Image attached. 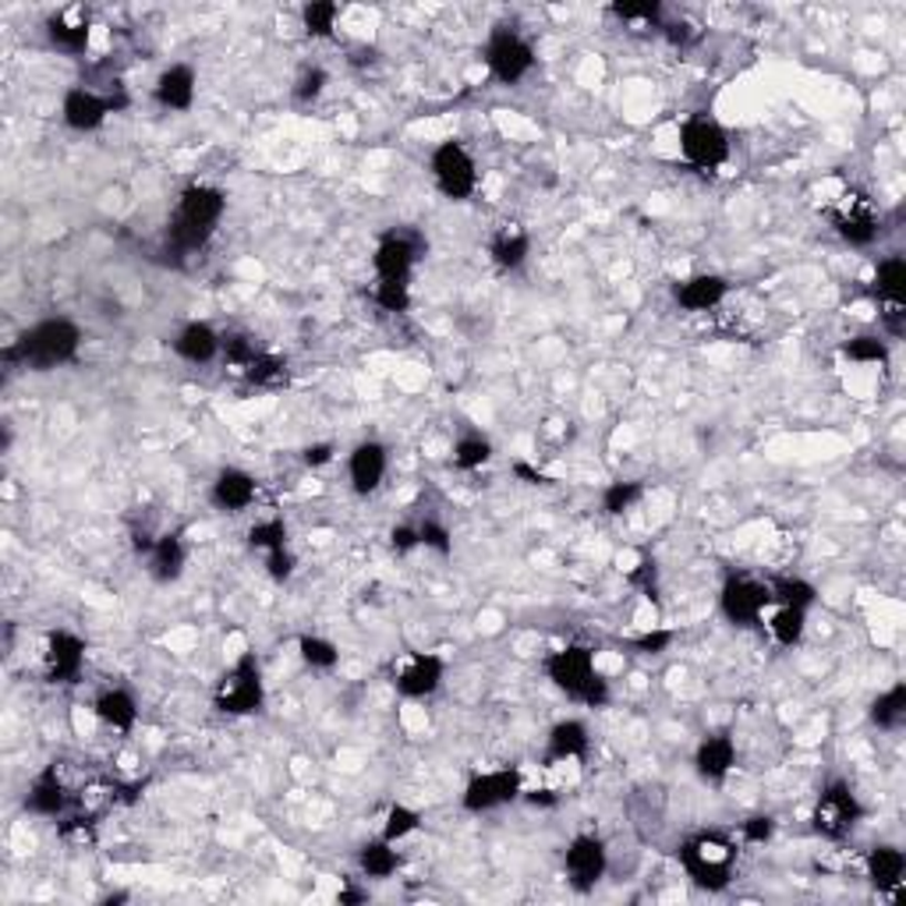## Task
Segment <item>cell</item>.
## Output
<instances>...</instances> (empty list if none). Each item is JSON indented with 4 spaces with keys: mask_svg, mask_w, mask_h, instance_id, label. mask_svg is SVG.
Wrapping results in <instances>:
<instances>
[{
    "mask_svg": "<svg viewBox=\"0 0 906 906\" xmlns=\"http://www.w3.org/2000/svg\"><path fill=\"white\" fill-rule=\"evenodd\" d=\"M79 348H82L79 322H71L64 316H50V319H40L35 326H29L14 343H8L4 361L8 366H25L32 372H50V369L68 366V361H75Z\"/></svg>",
    "mask_w": 906,
    "mask_h": 906,
    "instance_id": "cell-1",
    "label": "cell"
},
{
    "mask_svg": "<svg viewBox=\"0 0 906 906\" xmlns=\"http://www.w3.org/2000/svg\"><path fill=\"white\" fill-rule=\"evenodd\" d=\"M227 213V195L213 185H188L177 198V209L167 224V245L174 251H198Z\"/></svg>",
    "mask_w": 906,
    "mask_h": 906,
    "instance_id": "cell-2",
    "label": "cell"
},
{
    "mask_svg": "<svg viewBox=\"0 0 906 906\" xmlns=\"http://www.w3.org/2000/svg\"><path fill=\"white\" fill-rule=\"evenodd\" d=\"M737 857H740L737 843L719 828L694 832V836H687L680 843V867L704 893L727 889V885L733 882V872H737Z\"/></svg>",
    "mask_w": 906,
    "mask_h": 906,
    "instance_id": "cell-3",
    "label": "cell"
},
{
    "mask_svg": "<svg viewBox=\"0 0 906 906\" xmlns=\"http://www.w3.org/2000/svg\"><path fill=\"white\" fill-rule=\"evenodd\" d=\"M546 677L556 691L585 709H606L609 704V680L595 669V651L588 645H567L546 659Z\"/></svg>",
    "mask_w": 906,
    "mask_h": 906,
    "instance_id": "cell-4",
    "label": "cell"
},
{
    "mask_svg": "<svg viewBox=\"0 0 906 906\" xmlns=\"http://www.w3.org/2000/svg\"><path fill=\"white\" fill-rule=\"evenodd\" d=\"M262 701H266L262 666L256 659V651H245V656L216 680L213 709L224 715H256V712H262Z\"/></svg>",
    "mask_w": 906,
    "mask_h": 906,
    "instance_id": "cell-5",
    "label": "cell"
},
{
    "mask_svg": "<svg viewBox=\"0 0 906 906\" xmlns=\"http://www.w3.org/2000/svg\"><path fill=\"white\" fill-rule=\"evenodd\" d=\"M861 819H864V807L857 801V793L850 790L843 779H836V783H828L819 793V801H814L811 825H814V832H819L822 840L840 843V840H846L850 832L861 825Z\"/></svg>",
    "mask_w": 906,
    "mask_h": 906,
    "instance_id": "cell-6",
    "label": "cell"
},
{
    "mask_svg": "<svg viewBox=\"0 0 906 906\" xmlns=\"http://www.w3.org/2000/svg\"><path fill=\"white\" fill-rule=\"evenodd\" d=\"M680 153L698 171H719L730 159V135L719 121L694 114L680 128Z\"/></svg>",
    "mask_w": 906,
    "mask_h": 906,
    "instance_id": "cell-7",
    "label": "cell"
},
{
    "mask_svg": "<svg viewBox=\"0 0 906 906\" xmlns=\"http://www.w3.org/2000/svg\"><path fill=\"white\" fill-rule=\"evenodd\" d=\"M482 58H485V68L493 71V79L503 82V85H517V82L535 68V50H532V43L524 40L521 32L506 29V25L493 29V35L485 40Z\"/></svg>",
    "mask_w": 906,
    "mask_h": 906,
    "instance_id": "cell-8",
    "label": "cell"
},
{
    "mask_svg": "<svg viewBox=\"0 0 906 906\" xmlns=\"http://www.w3.org/2000/svg\"><path fill=\"white\" fill-rule=\"evenodd\" d=\"M429 171H432V181H436V188L446 198H453V203H464V198H471L478 188L475 156L453 138L436 146V153H432V159H429Z\"/></svg>",
    "mask_w": 906,
    "mask_h": 906,
    "instance_id": "cell-9",
    "label": "cell"
},
{
    "mask_svg": "<svg viewBox=\"0 0 906 906\" xmlns=\"http://www.w3.org/2000/svg\"><path fill=\"white\" fill-rule=\"evenodd\" d=\"M769 606H772L769 581H758V577H748V574H730L727 581H722L719 609L730 624L754 627L761 616H765Z\"/></svg>",
    "mask_w": 906,
    "mask_h": 906,
    "instance_id": "cell-10",
    "label": "cell"
},
{
    "mask_svg": "<svg viewBox=\"0 0 906 906\" xmlns=\"http://www.w3.org/2000/svg\"><path fill=\"white\" fill-rule=\"evenodd\" d=\"M521 793H524V779L517 769H493V772H478L467 779L461 804L471 814H485V811H496L503 804H514Z\"/></svg>",
    "mask_w": 906,
    "mask_h": 906,
    "instance_id": "cell-11",
    "label": "cell"
},
{
    "mask_svg": "<svg viewBox=\"0 0 906 906\" xmlns=\"http://www.w3.org/2000/svg\"><path fill=\"white\" fill-rule=\"evenodd\" d=\"M128 106V96L117 93V96H103V93H93V89H68L64 93V103H61V117L71 132H96L103 128V121L124 111Z\"/></svg>",
    "mask_w": 906,
    "mask_h": 906,
    "instance_id": "cell-12",
    "label": "cell"
},
{
    "mask_svg": "<svg viewBox=\"0 0 906 906\" xmlns=\"http://www.w3.org/2000/svg\"><path fill=\"white\" fill-rule=\"evenodd\" d=\"M425 256V238L414 230H390L375 245V280H411V269Z\"/></svg>",
    "mask_w": 906,
    "mask_h": 906,
    "instance_id": "cell-13",
    "label": "cell"
},
{
    "mask_svg": "<svg viewBox=\"0 0 906 906\" xmlns=\"http://www.w3.org/2000/svg\"><path fill=\"white\" fill-rule=\"evenodd\" d=\"M606 867H609V854H606V843L599 836L581 832V836H574L567 843L564 872H567V882L574 885L577 893H591L595 885L606 878Z\"/></svg>",
    "mask_w": 906,
    "mask_h": 906,
    "instance_id": "cell-14",
    "label": "cell"
},
{
    "mask_svg": "<svg viewBox=\"0 0 906 906\" xmlns=\"http://www.w3.org/2000/svg\"><path fill=\"white\" fill-rule=\"evenodd\" d=\"M828 220H832V227H836V234L846 245H857V248H867L882 230L878 209L864 192H850L843 203L828 213Z\"/></svg>",
    "mask_w": 906,
    "mask_h": 906,
    "instance_id": "cell-15",
    "label": "cell"
},
{
    "mask_svg": "<svg viewBox=\"0 0 906 906\" xmlns=\"http://www.w3.org/2000/svg\"><path fill=\"white\" fill-rule=\"evenodd\" d=\"M43 666L50 683H75L85 669V641L71 630H50Z\"/></svg>",
    "mask_w": 906,
    "mask_h": 906,
    "instance_id": "cell-16",
    "label": "cell"
},
{
    "mask_svg": "<svg viewBox=\"0 0 906 906\" xmlns=\"http://www.w3.org/2000/svg\"><path fill=\"white\" fill-rule=\"evenodd\" d=\"M446 677V659L436 651H414V656L397 669L393 687L397 694L404 698H429L440 691V683Z\"/></svg>",
    "mask_w": 906,
    "mask_h": 906,
    "instance_id": "cell-17",
    "label": "cell"
},
{
    "mask_svg": "<svg viewBox=\"0 0 906 906\" xmlns=\"http://www.w3.org/2000/svg\"><path fill=\"white\" fill-rule=\"evenodd\" d=\"M387 467H390V457H387V446L375 443V440H366L351 450L348 457V478H351V488L358 496H369L375 493L379 485L387 478Z\"/></svg>",
    "mask_w": 906,
    "mask_h": 906,
    "instance_id": "cell-18",
    "label": "cell"
},
{
    "mask_svg": "<svg viewBox=\"0 0 906 906\" xmlns=\"http://www.w3.org/2000/svg\"><path fill=\"white\" fill-rule=\"evenodd\" d=\"M256 496H259V482L251 478L245 467H224L220 475L213 478V488H209L213 506L224 514L248 511V506L256 503Z\"/></svg>",
    "mask_w": 906,
    "mask_h": 906,
    "instance_id": "cell-19",
    "label": "cell"
},
{
    "mask_svg": "<svg viewBox=\"0 0 906 906\" xmlns=\"http://www.w3.org/2000/svg\"><path fill=\"white\" fill-rule=\"evenodd\" d=\"M727 295H730V284L719 274H694L687 280H677L673 287V301L683 312H712L715 305L727 301Z\"/></svg>",
    "mask_w": 906,
    "mask_h": 906,
    "instance_id": "cell-20",
    "label": "cell"
},
{
    "mask_svg": "<svg viewBox=\"0 0 906 906\" xmlns=\"http://www.w3.org/2000/svg\"><path fill=\"white\" fill-rule=\"evenodd\" d=\"M737 765V744L730 733H712L704 737L698 751H694V772L704 779V783L719 786L722 779H727Z\"/></svg>",
    "mask_w": 906,
    "mask_h": 906,
    "instance_id": "cell-21",
    "label": "cell"
},
{
    "mask_svg": "<svg viewBox=\"0 0 906 906\" xmlns=\"http://www.w3.org/2000/svg\"><path fill=\"white\" fill-rule=\"evenodd\" d=\"M867 878L878 893H899L903 889V875H906V854L893 843H882L867 850Z\"/></svg>",
    "mask_w": 906,
    "mask_h": 906,
    "instance_id": "cell-22",
    "label": "cell"
},
{
    "mask_svg": "<svg viewBox=\"0 0 906 906\" xmlns=\"http://www.w3.org/2000/svg\"><path fill=\"white\" fill-rule=\"evenodd\" d=\"M153 96L163 111H192L195 103V68L192 64H171L153 85Z\"/></svg>",
    "mask_w": 906,
    "mask_h": 906,
    "instance_id": "cell-23",
    "label": "cell"
},
{
    "mask_svg": "<svg viewBox=\"0 0 906 906\" xmlns=\"http://www.w3.org/2000/svg\"><path fill=\"white\" fill-rule=\"evenodd\" d=\"M25 807L32 814H43V819H58L68 807V790H64V779L58 775V765H47L32 779L25 793Z\"/></svg>",
    "mask_w": 906,
    "mask_h": 906,
    "instance_id": "cell-24",
    "label": "cell"
},
{
    "mask_svg": "<svg viewBox=\"0 0 906 906\" xmlns=\"http://www.w3.org/2000/svg\"><path fill=\"white\" fill-rule=\"evenodd\" d=\"M185 564H188V549H185V538L181 532H171V535H159L150 549V577L159 585H171L177 581L181 574H185Z\"/></svg>",
    "mask_w": 906,
    "mask_h": 906,
    "instance_id": "cell-25",
    "label": "cell"
},
{
    "mask_svg": "<svg viewBox=\"0 0 906 906\" xmlns=\"http://www.w3.org/2000/svg\"><path fill=\"white\" fill-rule=\"evenodd\" d=\"M93 712L103 727H111L117 733H132L138 722V704L132 691H124V687H106V691H100L93 701Z\"/></svg>",
    "mask_w": 906,
    "mask_h": 906,
    "instance_id": "cell-26",
    "label": "cell"
},
{
    "mask_svg": "<svg viewBox=\"0 0 906 906\" xmlns=\"http://www.w3.org/2000/svg\"><path fill=\"white\" fill-rule=\"evenodd\" d=\"M591 748L588 727L581 719H564L549 730V744H546V761H585Z\"/></svg>",
    "mask_w": 906,
    "mask_h": 906,
    "instance_id": "cell-27",
    "label": "cell"
},
{
    "mask_svg": "<svg viewBox=\"0 0 906 906\" xmlns=\"http://www.w3.org/2000/svg\"><path fill=\"white\" fill-rule=\"evenodd\" d=\"M224 348V337L213 330L209 322H188L181 326V333L174 337V351L185 358V361H195V366H206Z\"/></svg>",
    "mask_w": 906,
    "mask_h": 906,
    "instance_id": "cell-28",
    "label": "cell"
},
{
    "mask_svg": "<svg viewBox=\"0 0 906 906\" xmlns=\"http://www.w3.org/2000/svg\"><path fill=\"white\" fill-rule=\"evenodd\" d=\"M488 256L500 269H521L524 259L532 256V234L521 224H503L488 241Z\"/></svg>",
    "mask_w": 906,
    "mask_h": 906,
    "instance_id": "cell-29",
    "label": "cell"
},
{
    "mask_svg": "<svg viewBox=\"0 0 906 906\" xmlns=\"http://www.w3.org/2000/svg\"><path fill=\"white\" fill-rule=\"evenodd\" d=\"M89 32H93V25H89V14H82V11L50 14V22H47L50 43H53V47H61V50H68V53H85V47H89Z\"/></svg>",
    "mask_w": 906,
    "mask_h": 906,
    "instance_id": "cell-30",
    "label": "cell"
},
{
    "mask_svg": "<svg viewBox=\"0 0 906 906\" xmlns=\"http://www.w3.org/2000/svg\"><path fill=\"white\" fill-rule=\"evenodd\" d=\"M875 298L882 305H906V259L885 256L875 269Z\"/></svg>",
    "mask_w": 906,
    "mask_h": 906,
    "instance_id": "cell-31",
    "label": "cell"
},
{
    "mask_svg": "<svg viewBox=\"0 0 906 906\" xmlns=\"http://www.w3.org/2000/svg\"><path fill=\"white\" fill-rule=\"evenodd\" d=\"M358 867H361V875H366V878L383 882V878L397 875V867H401V854H397L390 840L379 836V840H372V843L361 846Z\"/></svg>",
    "mask_w": 906,
    "mask_h": 906,
    "instance_id": "cell-32",
    "label": "cell"
},
{
    "mask_svg": "<svg viewBox=\"0 0 906 906\" xmlns=\"http://www.w3.org/2000/svg\"><path fill=\"white\" fill-rule=\"evenodd\" d=\"M872 722L885 733L903 727L906 722V683H893L889 691L872 701Z\"/></svg>",
    "mask_w": 906,
    "mask_h": 906,
    "instance_id": "cell-33",
    "label": "cell"
},
{
    "mask_svg": "<svg viewBox=\"0 0 906 906\" xmlns=\"http://www.w3.org/2000/svg\"><path fill=\"white\" fill-rule=\"evenodd\" d=\"M769 591L775 606H793L804 612L819 603V588L804 581V577H775V581H769Z\"/></svg>",
    "mask_w": 906,
    "mask_h": 906,
    "instance_id": "cell-34",
    "label": "cell"
},
{
    "mask_svg": "<svg viewBox=\"0 0 906 906\" xmlns=\"http://www.w3.org/2000/svg\"><path fill=\"white\" fill-rule=\"evenodd\" d=\"M804 630H807V612H804V609L779 606V609L769 616V634L775 638V645H783V648L801 645Z\"/></svg>",
    "mask_w": 906,
    "mask_h": 906,
    "instance_id": "cell-35",
    "label": "cell"
},
{
    "mask_svg": "<svg viewBox=\"0 0 906 906\" xmlns=\"http://www.w3.org/2000/svg\"><path fill=\"white\" fill-rule=\"evenodd\" d=\"M337 18H340V4H333V0H312V4L301 8V25L308 35H316V40H330L337 29Z\"/></svg>",
    "mask_w": 906,
    "mask_h": 906,
    "instance_id": "cell-36",
    "label": "cell"
},
{
    "mask_svg": "<svg viewBox=\"0 0 906 906\" xmlns=\"http://www.w3.org/2000/svg\"><path fill=\"white\" fill-rule=\"evenodd\" d=\"M241 372L251 387H284L287 383V361L280 354H269V351H259L256 361L245 366Z\"/></svg>",
    "mask_w": 906,
    "mask_h": 906,
    "instance_id": "cell-37",
    "label": "cell"
},
{
    "mask_svg": "<svg viewBox=\"0 0 906 906\" xmlns=\"http://www.w3.org/2000/svg\"><path fill=\"white\" fill-rule=\"evenodd\" d=\"M488 461H493V443H488L485 436H461L457 443H453V467L457 471H478L485 467Z\"/></svg>",
    "mask_w": 906,
    "mask_h": 906,
    "instance_id": "cell-38",
    "label": "cell"
},
{
    "mask_svg": "<svg viewBox=\"0 0 906 906\" xmlns=\"http://www.w3.org/2000/svg\"><path fill=\"white\" fill-rule=\"evenodd\" d=\"M298 656H301L305 666H312V669H333L340 662L337 645L319 638V634H301V638H298Z\"/></svg>",
    "mask_w": 906,
    "mask_h": 906,
    "instance_id": "cell-39",
    "label": "cell"
},
{
    "mask_svg": "<svg viewBox=\"0 0 906 906\" xmlns=\"http://www.w3.org/2000/svg\"><path fill=\"white\" fill-rule=\"evenodd\" d=\"M248 546L259 549V553H280L287 549V524L280 517H269V521H259L248 528Z\"/></svg>",
    "mask_w": 906,
    "mask_h": 906,
    "instance_id": "cell-40",
    "label": "cell"
},
{
    "mask_svg": "<svg viewBox=\"0 0 906 906\" xmlns=\"http://www.w3.org/2000/svg\"><path fill=\"white\" fill-rule=\"evenodd\" d=\"M843 354L850 361H861V366H885V361H889V348H885V340H878L872 333L850 337L843 343Z\"/></svg>",
    "mask_w": 906,
    "mask_h": 906,
    "instance_id": "cell-41",
    "label": "cell"
},
{
    "mask_svg": "<svg viewBox=\"0 0 906 906\" xmlns=\"http://www.w3.org/2000/svg\"><path fill=\"white\" fill-rule=\"evenodd\" d=\"M419 825H422V811H414L408 804H393L387 811V822H383V840L401 843V840L414 836V832H419Z\"/></svg>",
    "mask_w": 906,
    "mask_h": 906,
    "instance_id": "cell-42",
    "label": "cell"
},
{
    "mask_svg": "<svg viewBox=\"0 0 906 906\" xmlns=\"http://www.w3.org/2000/svg\"><path fill=\"white\" fill-rule=\"evenodd\" d=\"M372 298H375L379 308H383V312L404 316L411 308V280H375Z\"/></svg>",
    "mask_w": 906,
    "mask_h": 906,
    "instance_id": "cell-43",
    "label": "cell"
},
{
    "mask_svg": "<svg viewBox=\"0 0 906 906\" xmlns=\"http://www.w3.org/2000/svg\"><path fill=\"white\" fill-rule=\"evenodd\" d=\"M645 496V485L641 482H609L606 493H603V511L609 517H620L627 514L634 503Z\"/></svg>",
    "mask_w": 906,
    "mask_h": 906,
    "instance_id": "cell-44",
    "label": "cell"
},
{
    "mask_svg": "<svg viewBox=\"0 0 906 906\" xmlns=\"http://www.w3.org/2000/svg\"><path fill=\"white\" fill-rule=\"evenodd\" d=\"M220 354L230 361V366L245 369V366H251V361H256V354H259V343L251 340L248 333H227V337H224V348H220Z\"/></svg>",
    "mask_w": 906,
    "mask_h": 906,
    "instance_id": "cell-45",
    "label": "cell"
},
{
    "mask_svg": "<svg viewBox=\"0 0 906 906\" xmlns=\"http://www.w3.org/2000/svg\"><path fill=\"white\" fill-rule=\"evenodd\" d=\"M326 85H330V75H326V68L308 64V68H301V75L295 79V96H298L301 103H312V100L322 96V89H326Z\"/></svg>",
    "mask_w": 906,
    "mask_h": 906,
    "instance_id": "cell-46",
    "label": "cell"
},
{
    "mask_svg": "<svg viewBox=\"0 0 906 906\" xmlns=\"http://www.w3.org/2000/svg\"><path fill=\"white\" fill-rule=\"evenodd\" d=\"M419 538H422V546H425V549L440 553V556H450V553H453V535H450L446 524L436 521V517H429V521L419 524Z\"/></svg>",
    "mask_w": 906,
    "mask_h": 906,
    "instance_id": "cell-47",
    "label": "cell"
},
{
    "mask_svg": "<svg viewBox=\"0 0 906 906\" xmlns=\"http://www.w3.org/2000/svg\"><path fill=\"white\" fill-rule=\"evenodd\" d=\"M609 11L630 25H659V18H662V8L656 4V0H645V4H627L624 0V4H612Z\"/></svg>",
    "mask_w": 906,
    "mask_h": 906,
    "instance_id": "cell-48",
    "label": "cell"
},
{
    "mask_svg": "<svg viewBox=\"0 0 906 906\" xmlns=\"http://www.w3.org/2000/svg\"><path fill=\"white\" fill-rule=\"evenodd\" d=\"M677 634L673 630H648V634H638V638H630V648L641 651V656H662V651L673 645Z\"/></svg>",
    "mask_w": 906,
    "mask_h": 906,
    "instance_id": "cell-49",
    "label": "cell"
},
{
    "mask_svg": "<svg viewBox=\"0 0 906 906\" xmlns=\"http://www.w3.org/2000/svg\"><path fill=\"white\" fill-rule=\"evenodd\" d=\"M627 581H630L634 588H641V591L648 595V599H656V581H659V567H656V559H651V556H641V564L627 574Z\"/></svg>",
    "mask_w": 906,
    "mask_h": 906,
    "instance_id": "cell-50",
    "label": "cell"
},
{
    "mask_svg": "<svg viewBox=\"0 0 906 906\" xmlns=\"http://www.w3.org/2000/svg\"><path fill=\"white\" fill-rule=\"evenodd\" d=\"M740 836H744V843H769L775 836V822L769 819V814H751V819L740 825Z\"/></svg>",
    "mask_w": 906,
    "mask_h": 906,
    "instance_id": "cell-51",
    "label": "cell"
},
{
    "mask_svg": "<svg viewBox=\"0 0 906 906\" xmlns=\"http://www.w3.org/2000/svg\"><path fill=\"white\" fill-rule=\"evenodd\" d=\"M266 570L274 581H287V577L295 574V556L291 549H280V553H266Z\"/></svg>",
    "mask_w": 906,
    "mask_h": 906,
    "instance_id": "cell-52",
    "label": "cell"
},
{
    "mask_svg": "<svg viewBox=\"0 0 906 906\" xmlns=\"http://www.w3.org/2000/svg\"><path fill=\"white\" fill-rule=\"evenodd\" d=\"M390 546H393L397 553H411V549H419V546H422L419 528H411V524H397V528L390 532Z\"/></svg>",
    "mask_w": 906,
    "mask_h": 906,
    "instance_id": "cell-53",
    "label": "cell"
},
{
    "mask_svg": "<svg viewBox=\"0 0 906 906\" xmlns=\"http://www.w3.org/2000/svg\"><path fill=\"white\" fill-rule=\"evenodd\" d=\"M301 461H305L308 467H322V464H330V461H333V443H312V446H305Z\"/></svg>",
    "mask_w": 906,
    "mask_h": 906,
    "instance_id": "cell-54",
    "label": "cell"
},
{
    "mask_svg": "<svg viewBox=\"0 0 906 906\" xmlns=\"http://www.w3.org/2000/svg\"><path fill=\"white\" fill-rule=\"evenodd\" d=\"M514 475H517L521 482H528V485H553V478L546 475V471L532 467L528 461H517V464H514Z\"/></svg>",
    "mask_w": 906,
    "mask_h": 906,
    "instance_id": "cell-55",
    "label": "cell"
},
{
    "mask_svg": "<svg viewBox=\"0 0 906 906\" xmlns=\"http://www.w3.org/2000/svg\"><path fill=\"white\" fill-rule=\"evenodd\" d=\"M369 893L366 889H358V885H343V889L337 893V903L340 906H354V903H366Z\"/></svg>",
    "mask_w": 906,
    "mask_h": 906,
    "instance_id": "cell-56",
    "label": "cell"
},
{
    "mask_svg": "<svg viewBox=\"0 0 906 906\" xmlns=\"http://www.w3.org/2000/svg\"><path fill=\"white\" fill-rule=\"evenodd\" d=\"M691 25L687 22H673V25H666V35H669V43H677V47H683L687 40H691V32H687Z\"/></svg>",
    "mask_w": 906,
    "mask_h": 906,
    "instance_id": "cell-57",
    "label": "cell"
},
{
    "mask_svg": "<svg viewBox=\"0 0 906 906\" xmlns=\"http://www.w3.org/2000/svg\"><path fill=\"white\" fill-rule=\"evenodd\" d=\"M528 804H535V807H553V804H556V796H553L549 790H535V793H528Z\"/></svg>",
    "mask_w": 906,
    "mask_h": 906,
    "instance_id": "cell-58",
    "label": "cell"
}]
</instances>
